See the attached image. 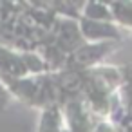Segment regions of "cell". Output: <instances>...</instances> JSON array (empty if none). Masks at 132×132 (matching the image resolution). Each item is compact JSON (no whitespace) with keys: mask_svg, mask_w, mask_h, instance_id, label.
<instances>
[{"mask_svg":"<svg viewBox=\"0 0 132 132\" xmlns=\"http://www.w3.org/2000/svg\"><path fill=\"white\" fill-rule=\"evenodd\" d=\"M81 35L85 40H101V38H119L118 27L110 22L98 20H81Z\"/></svg>","mask_w":132,"mask_h":132,"instance_id":"cell-1","label":"cell"},{"mask_svg":"<svg viewBox=\"0 0 132 132\" xmlns=\"http://www.w3.org/2000/svg\"><path fill=\"white\" fill-rule=\"evenodd\" d=\"M109 49H112V44H92V45H87L80 51H76V54L72 56V62L78 63V65H92L96 63L100 58H103Z\"/></svg>","mask_w":132,"mask_h":132,"instance_id":"cell-2","label":"cell"},{"mask_svg":"<svg viewBox=\"0 0 132 132\" xmlns=\"http://www.w3.org/2000/svg\"><path fill=\"white\" fill-rule=\"evenodd\" d=\"M110 13H112V18H116L119 24H123L127 27H132V2L112 4Z\"/></svg>","mask_w":132,"mask_h":132,"instance_id":"cell-3","label":"cell"},{"mask_svg":"<svg viewBox=\"0 0 132 132\" xmlns=\"http://www.w3.org/2000/svg\"><path fill=\"white\" fill-rule=\"evenodd\" d=\"M60 114L54 107H49L42 114V123H40V132H60Z\"/></svg>","mask_w":132,"mask_h":132,"instance_id":"cell-4","label":"cell"},{"mask_svg":"<svg viewBox=\"0 0 132 132\" xmlns=\"http://www.w3.org/2000/svg\"><path fill=\"white\" fill-rule=\"evenodd\" d=\"M7 101H9V96H7V90L0 85V109H4L6 105H7Z\"/></svg>","mask_w":132,"mask_h":132,"instance_id":"cell-5","label":"cell"},{"mask_svg":"<svg viewBox=\"0 0 132 132\" xmlns=\"http://www.w3.org/2000/svg\"><path fill=\"white\" fill-rule=\"evenodd\" d=\"M96 132H116V128L110 127V125H107V123H101V125H98Z\"/></svg>","mask_w":132,"mask_h":132,"instance_id":"cell-6","label":"cell"}]
</instances>
